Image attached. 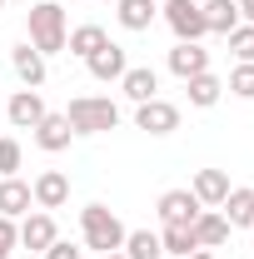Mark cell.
Here are the masks:
<instances>
[{
    "mask_svg": "<svg viewBox=\"0 0 254 259\" xmlns=\"http://www.w3.org/2000/svg\"><path fill=\"white\" fill-rule=\"evenodd\" d=\"M65 35H70V30H65V5H60V0H35L30 15H25V40L50 60V55L65 50Z\"/></svg>",
    "mask_w": 254,
    "mask_h": 259,
    "instance_id": "cell-1",
    "label": "cell"
},
{
    "mask_svg": "<svg viewBox=\"0 0 254 259\" xmlns=\"http://www.w3.org/2000/svg\"><path fill=\"white\" fill-rule=\"evenodd\" d=\"M130 229L120 225V214L110 209V204H85L80 209V239H85V249H95V254H115L120 244H125Z\"/></svg>",
    "mask_w": 254,
    "mask_h": 259,
    "instance_id": "cell-2",
    "label": "cell"
},
{
    "mask_svg": "<svg viewBox=\"0 0 254 259\" xmlns=\"http://www.w3.org/2000/svg\"><path fill=\"white\" fill-rule=\"evenodd\" d=\"M65 120L75 135H110V130H120V105L110 95H75Z\"/></svg>",
    "mask_w": 254,
    "mask_h": 259,
    "instance_id": "cell-3",
    "label": "cell"
},
{
    "mask_svg": "<svg viewBox=\"0 0 254 259\" xmlns=\"http://www.w3.org/2000/svg\"><path fill=\"white\" fill-rule=\"evenodd\" d=\"M164 25L175 30V40H204V15H199V0H164Z\"/></svg>",
    "mask_w": 254,
    "mask_h": 259,
    "instance_id": "cell-4",
    "label": "cell"
},
{
    "mask_svg": "<svg viewBox=\"0 0 254 259\" xmlns=\"http://www.w3.org/2000/svg\"><path fill=\"white\" fill-rule=\"evenodd\" d=\"M15 229H20V249H30V254H45V249L60 239V229H55V214H50V209H30Z\"/></svg>",
    "mask_w": 254,
    "mask_h": 259,
    "instance_id": "cell-5",
    "label": "cell"
},
{
    "mask_svg": "<svg viewBox=\"0 0 254 259\" xmlns=\"http://www.w3.org/2000/svg\"><path fill=\"white\" fill-rule=\"evenodd\" d=\"M45 115H50V105H45V95H40V90H25V85H20L15 95L5 100V120H10L15 130H35Z\"/></svg>",
    "mask_w": 254,
    "mask_h": 259,
    "instance_id": "cell-6",
    "label": "cell"
},
{
    "mask_svg": "<svg viewBox=\"0 0 254 259\" xmlns=\"http://www.w3.org/2000/svg\"><path fill=\"white\" fill-rule=\"evenodd\" d=\"M135 125L145 130V135H175L180 130V105H170V100H145V105H135Z\"/></svg>",
    "mask_w": 254,
    "mask_h": 259,
    "instance_id": "cell-7",
    "label": "cell"
},
{
    "mask_svg": "<svg viewBox=\"0 0 254 259\" xmlns=\"http://www.w3.org/2000/svg\"><path fill=\"white\" fill-rule=\"evenodd\" d=\"M155 209H159V225H194L204 204L194 199V190H164Z\"/></svg>",
    "mask_w": 254,
    "mask_h": 259,
    "instance_id": "cell-8",
    "label": "cell"
},
{
    "mask_svg": "<svg viewBox=\"0 0 254 259\" xmlns=\"http://www.w3.org/2000/svg\"><path fill=\"white\" fill-rule=\"evenodd\" d=\"M10 70H15V80H20L25 90H40V85H45V75H50V70H45V55L35 50L30 40H20V45L10 50Z\"/></svg>",
    "mask_w": 254,
    "mask_h": 259,
    "instance_id": "cell-9",
    "label": "cell"
},
{
    "mask_svg": "<svg viewBox=\"0 0 254 259\" xmlns=\"http://www.w3.org/2000/svg\"><path fill=\"white\" fill-rule=\"evenodd\" d=\"M30 194H35V209H60L70 199V175L65 169H40L30 180Z\"/></svg>",
    "mask_w": 254,
    "mask_h": 259,
    "instance_id": "cell-10",
    "label": "cell"
},
{
    "mask_svg": "<svg viewBox=\"0 0 254 259\" xmlns=\"http://www.w3.org/2000/svg\"><path fill=\"white\" fill-rule=\"evenodd\" d=\"M204 70H209V50H204L199 40H175V50H170V75L190 80V75H204Z\"/></svg>",
    "mask_w": 254,
    "mask_h": 259,
    "instance_id": "cell-11",
    "label": "cell"
},
{
    "mask_svg": "<svg viewBox=\"0 0 254 259\" xmlns=\"http://www.w3.org/2000/svg\"><path fill=\"white\" fill-rule=\"evenodd\" d=\"M85 70H90L95 80H105V85H110V80H120V75L130 70V55H125V45H115V40H105V45H100L95 55L85 60Z\"/></svg>",
    "mask_w": 254,
    "mask_h": 259,
    "instance_id": "cell-12",
    "label": "cell"
},
{
    "mask_svg": "<svg viewBox=\"0 0 254 259\" xmlns=\"http://www.w3.org/2000/svg\"><path fill=\"white\" fill-rule=\"evenodd\" d=\"M30 209H35L30 185H25L20 175H5V180H0V214H5V220H25Z\"/></svg>",
    "mask_w": 254,
    "mask_h": 259,
    "instance_id": "cell-13",
    "label": "cell"
},
{
    "mask_svg": "<svg viewBox=\"0 0 254 259\" xmlns=\"http://www.w3.org/2000/svg\"><path fill=\"white\" fill-rule=\"evenodd\" d=\"M30 135H35V145H40L45 155H60V150H70V140H75L70 120H65V115H55V110H50V115H45V120H40Z\"/></svg>",
    "mask_w": 254,
    "mask_h": 259,
    "instance_id": "cell-14",
    "label": "cell"
},
{
    "mask_svg": "<svg viewBox=\"0 0 254 259\" xmlns=\"http://www.w3.org/2000/svg\"><path fill=\"white\" fill-rule=\"evenodd\" d=\"M194 199H199V204H204V209H220L224 204V194L234 190V185H229V175H224V169H194Z\"/></svg>",
    "mask_w": 254,
    "mask_h": 259,
    "instance_id": "cell-15",
    "label": "cell"
},
{
    "mask_svg": "<svg viewBox=\"0 0 254 259\" xmlns=\"http://www.w3.org/2000/svg\"><path fill=\"white\" fill-rule=\"evenodd\" d=\"M120 90H125L130 105H145V100L159 95V75L150 70V65H130L125 75H120Z\"/></svg>",
    "mask_w": 254,
    "mask_h": 259,
    "instance_id": "cell-16",
    "label": "cell"
},
{
    "mask_svg": "<svg viewBox=\"0 0 254 259\" xmlns=\"http://www.w3.org/2000/svg\"><path fill=\"white\" fill-rule=\"evenodd\" d=\"M185 95H190L194 110H215V105L224 100V80L215 75V70H204V75H190V80H185Z\"/></svg>",
    "mask_w": 254,
    "mask_h": 259,
    "instance_id": "cell-17",
    "label": "cell"
},
{
    "mask_svg": "<svg viewBox=\"0 0 254 259\" xmlns=\"http://www.w3.org/2000/svg\"><path fill=\"white\" fill-rule=\"evenodd\" d=\"M194 244L199 249H220L224 239H229V220H224L220 209H199V220H194Z\"/></svg>",
    "mask_w": 254,
    "mask_h": 259,
    "instance_id": "cell-18",
    "label": "cell"
},
{
    "mask_svg": "<svg viewBox=\"0 0 254 259\" xmlns=\"http://www.w3.org/2000/svg\"><path fill=\"white\" fill-rule=\"evenodd\" d=\"M220 214L229 220V229H249V220H254V190L249 185H234V190L224 194Z\"/></svg>",
    "mask_w": 254,
    "mask_h": 259,
    "instance_id": "cell-19",
    "label": "cell"
},
{
    "mask_svg": "<svg viewBox=\"0 0 254 259\" xmlns=\"http://www.w3.org/2000/svg\"><path fill=\"white\" fill-rule=\"evenodd\" d=\"M199 15H204V30L209 35H229L239 25V0H204Z\"/></svg>",
    "mask_w": 254,
    "mask_h": 259,
    "instance_id": "cell-20",
    "label": "cell"
},
{
    "mask_svg": "<svg viewBox=\"0 0 254 259\" xmlns=\"http://www.w3.org/2000/svg\"><path fill=\"white\" fill-rule=\"evenodd\" d=\"M155 15H159L155 0H120V5H115V20H120L125 30H150Z\"/></svg>",
    "mask_w": 254,
    "mask_h": 259,
    "instance_id": "cell-21",
    "label": "cell"
},
{
    "mask_svg": "<svg viewBox=\"0 0 254 259\" xmlns=\"http://www.w3.org/2000/svg\"><path fill=\"white\" fill-rule=\"evenodd\" d=\"M105 40H110V35H105V25H75V30L65 35V50H70L75 60H90Z\"/></svg>",
    "mask_w": 254,
    "mask_h": 259,
    "instance_id": "cell-22",
    "label": "cell"
},
{
    "mask_svg": "<svg viewBox=\"0 0 254 259\" xmlns=\"http://www.w3.org/2000/svg\"><path fill=\"white\" fill-rule=\"evenodd\" d=\"M120 249H125L130 259H164V244H159V234H155V229H130Z\"/></svg>",
    "mask_w": 254,
    "mask_h": 259,
    "instance_id": "cell-23",
    "label": "cell"
},
{
    "mask_svg": "<svg viewBox=\"0 0 254 259\" xmlns=\"http://www.w3.org/2000/svg\"><path fill=\"white\" fill-rule=\"evenodd\" d=\"M159 244H164V254H175V259H190L194 249H199L190 225H164V229H159Z\"/></svg>",
    "mask_w": 254,
    "mask_h": 259,
    "instance_id": "cell-24",
    "label": "cell"
},
{
    "mask_svg": "<svg viewBox=\"0 0 254 259\" xmlns=\"http://www.w3.org/2000/svg\"><path fill=\"white\" fill-rule=\"evenodd\" d=\"M20 164H25V145H20L15 135H0V180H5V175H15Z\"/></svg>",
    "mask_w": 254,
    "mask_h": 259,
    "instance_id": "cell-25",
    "label": "cell"
},
{
    "mask_svg": "<svg viewBox=\"0 0 254 259\" xmlns=\"http://www.w3.org/2000/svg\"><path fill=\"white\" fill-rule=\"evenodd\" d=\"M229 50L239 65H254V25H234L229 30Z\"/></svg>",
    "mask_w": 254,
    "mask_h": 259,
    "instance_id": "cell-26",
    "label": "cell"
},
{
    "mask_svg": "<svg viewBox=\"0 0 254 259\" xmlns=\"http://www.w3.org/2000/svg\"><path fill=\"white\" fill-rule=\"evenodd\" d=\"M229 95L239 100H254V65H234V75H229V85H224Z\"/></svg>",
    "mask_w": 254,
    "mask_h": 259,
    "instance_id": "cell-27",
    "label": "cell"
},
{
    "mask_svg": "<svg viewBox=\"0 0 254 259\" xmlns=\"http://www.w3.org/2000/svg\"><path fill=\"white\" fill-rule=\"evenodd\" d=\"M15 249H20V229H15V220L0 214V259H10Z\"/></svg>",
    "mask_w": 254,
    "mask_h": 259,
    "instance_id": "cell-28",
    "label": "cell"
},
{
    "mask_svg": "<svg viewBox=\"0 0 254 259\" xmlns=\"http://www.w3.org/2000/svg\"><path fill=\"white\" fill-rule=\"evenodd\" d=\"M45 259H85V249H80V244H70V239H55V244L45 249Z\"/></svg>",
    "mask_w": 254,
    "mask_h": 259,
    "instance_id": "cell-29",
    "label": "cell"
},
{
    "mask_svg": "<svg viewBox=\"0 0 254 259\" xmlns=\"http://www.w3.org/2000/svg\"><path fill=\"white\" fill-rule=\"evenodd\" d=\"M239 25H254V0H239Z\"/></svg>",
    "mask_w": 254,
    "mask_h": 259,
    "instance_id": "cell-30",
    "label": "cell"
},
{
    "mask_svg": "<svg viewBox=\"0 0 254 259\" xmlns=\"http://www.w3.org/2000/svg\"><path fill=\"white\" fill-rule=\"evenodd\" d=\"M190 259H215V249H194V254Z\"/></svg>",
    "mask_w": 254,
    "mask_h": 259,
    "instance_id": "cell-31",
    "label": "cell"
},
{
    "mask_svg": "<svg viewBox=\"0 0 254 259\" xmlns=\"http://www.w3.org/2000/svg\"><path fill=\"white\" fill-rule=\"evenodd\" d=\"M100 259H130V254H125V249H115V254H100Z\"/></svg>",
    "mask_w": 254,
    "mask_h": 259,
    "instance_id": "cell-32",
    "label": "cell"
},
{
    "mask_svg": "<svg viewBox=\"0 0 254 259\" xmlns=\"http://www.w3.org/2000/svg\"><path fill=\"white\" fill-rule=\"evenodd\" d=\"M0 10H5V0H0Z\"/></svg>",
    "mask_w": 254,
    "mask_h": 259,
    "instance_id": "cell-33",
    "label": "cell"
},
{
    "mask_svg": "<svg viewBox=\"0 0 254 259\" xmlns=\"http://www.w3.org/2000/svg\"><path fill=\"white\" fill-rule=\"evenodd\" d=\"M249 229H254V220H249Z\"/></svg>",
    "mask_w": 254,
    "mask_h": 259,
    "instance_id": "cell-34",
    "label": "cell"
}]
</instances>
